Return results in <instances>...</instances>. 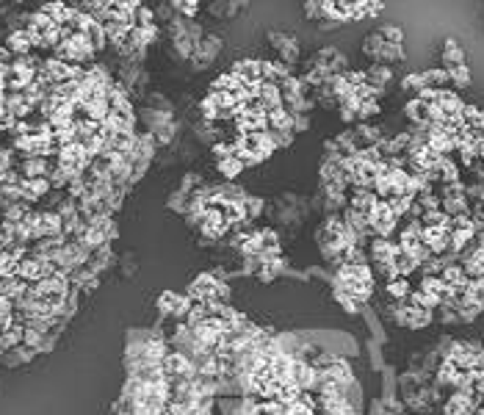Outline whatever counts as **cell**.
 <instances>
[{"label": "cell", "instance_id": "obj_20", "mask_svg": "<svg viewBox=\"0 0 484 415\" xmlns=\"http://www.w3.org/2000/svg\"><path fill=\"white\" fill-rule=\"evenodd\" d=\"M263 205H266V199H261V196H247V199H244V211H247V219H250V222H252L255 216L263 214Z\"/></svg>", "mask_w": 484, "mask_h": 415}, {"label": "cell", "instance_id": "obj_1", "mask_svg": "<svg viewBox=\"0 0 484 415\" xmlns=\"http://www.w3.org/2000/svg\"><path fill=\"white\" fill-rule=\"evenodd\" d=\"M269 45L280 53V61L288 64V67H294L299 61V56H302L299 39L294 34H288V31H269Z\"/></svg>", "mask_w": 484, "mask_h": 415}, {"label": "cell", "instance_id": "obj_15", "mask_svg": "<svg viewBox=\"0 0 484 415\" xmlns=\"http://www.w3.org/2000/svg\"><path fill=\"white\" fill-rule=\"evenodd\" d=\"M410 291H412V288H410V280H404V277L387 283V294H390L393 302H404V299L410 296Z\"/></svg>", "mask_w": 484, "mask_h": 415}, {"label": "cell", "instance_id": "obj_8", "mask_svg": "<svg viewBox=\"0 0 484 415\" xmlns=\"http://www.w3.org/2000/svg\"><path fill=\"white\" fill-rule=\"evenodd\" d=\"M437 105L443 108L445 117H459L462 108H465V103L459 100V94H456V92H448V89H443V92L437 94Z\"/></svg>", "mask_w": 484, "mask_h": 415}, {"label": "cell", "instance_id": "obj_25", "mask_svg": "<svg viewBox=\"0 0 484 415\" xmlns=\"http://www.w3.org/2000/svg\"><path fill=\"white\" fill-rule=\"evenodd\" d=\"M305 17L321 23V3H305Z\"/></svg>", "mask_w": 484, "mask_h": 415}, {"label": "cell", "instance_id": "obj_12", "mask_svg": "<svg viewBox=\"0 0 484 415\" xmlns=\"http://www.w3.org/2000/svg\"><path fill=\"white\" fill-rule=\"evenodd\" d=\"M216 169H219V174H221V177L235 180L241 172H244V163H241L235 155H230V158H224V161H216Z\"/></svg>", "mask_w": 484, "mask_h": 415}, {"label": "cell", "instance_id": "obj_3", "mask_svg": "<svg viewBox=\"0 0 484 415\" xmlns=\"http://www.w3.org/2000/svg\"><path fill=\"white\" fill-rule=\"evenodd\" d=\"M191 305H194V302H191L185 294H172V291H166V294L158 296V310H161V316L185 318L188 310H191Z\"/></svg>", "mask_w": 484, "mask_h": 415}, {"label": "cell", "instance_id": "obj_21", "mask_svg": "<svg viewBox=\"0 0 484 415\" xmlns=\"http://www.w3.org/2000/svg\"><path fill=\"white\" fill-rule=\"evenodd\" d=\"M401 89L404 92H421V89H426V83H423V72H410L404 81H401Z\"/></svg>", "mask_w": 484, "mask_h": 415}, {"label": "cell", "instance_id": "obj_13", "mask_svg": "<svg viewBox=\"0 0 484 415\" xmlns=\"http://www.w3.org/2000/svg\"><path fill=\"white\" fill-rule=\"evenodd\" d=\"M382 48H385V42H382V37H379V34H368V37L363 39V56L374 59V64L379 61V53H382Z\"/></svg>", "mask_w": 484, "mask_h": 415}, {"label": "cell", "instance_id": "obj_5", "mask_svg": "<svg viewBox=\"0 0 484 415\" xmlns=\"http://www.w3.org/2000/svg\"><path fill=\"white\" fill-rule=\"evenodd\" d=\"M255 105L263 111V114H272L277 108H283V97H280V86L277 83H261L258 89V100Z\"/></svg>", "mask_w": 484, "mask_h": 415}, {"label": "cell", "instance_id": "obj_6", "mask_svg": "<svg viewBox=\"0 0 484 415\" xmlns=\"http://www.w3.org/2000/svg\"><path fill=\"white\" fill-rule=\"evenodd\" d=\"M476 407H478V401H476L473 396H467V393L456 390V393H454V396L445 401L443 415H473V412H476Z\"/></svg>", "mask_w": 484, "mask_h": 415}, {"label": "cell", "instance_id": "obj_17", "mask_svg": "<svg viewBox=\"0 0 484 415\" xmlns=\"http://www.w3.org/2000/svg\"><path fill=\"white\" fill-rule=\"evenodd\" d=\"M448 83H454L456 89H467L470 86V70H467V64L448 70Z\"/></svg>", "mask_w": 484, "mask_h": 415}, {"label": "cell", "instance_id": "obj_22", "mask_svg": "<svg viewBox=\"0 0 484 415\" xmlns=\"http://www.w3.org/2000/svg\"><path fill=\"white\" fill-rule=\"evenodd\" d=\"M374 117H379V103L376 100H368V103H360V108H357V119H374Z\"/></svg>", "mask_w": 484, "mask_h": 415}, {"label": "cell", "instance_id": "obj_18", "mask_svg": "<svg viewBox=\"0 0 484 415\" xmlns=\"http://www.w3.org/2000/svg\"><path fill=\"white\" fill-rule=\"evenodd\" d=\"M172 9L183 17V20H194L199 14V3L196 0H177V3H172Z\"/></svg>", "mask_w": 484, "mask_h": 415}, {"label": "cell", "instance_id": "obj_23", "mask_svg": "<svg viewBox=\"0 0 484 415\" xmlns=\"http://www.w3.org/2000/svg\"><path fill=\"white\" fill-rule=\"evenodd\" d=\"M210 152H213V161H224V158L232 155V144L230 141H213Z\"/></svg>", "mask_w": 484, "mask_h": 415}, {"label": "cell", "instance_id": "obj_24", "mask_svg": "<svg viewBox=\"0 0 484 415\" xmlns=\"http://www.w3.org/2000/svg\"><path fill=\"white\" fill-rule=\"evenodd\" d=\"M307 128H310V117H307V114H296V117H294V125H291L294 136L302 133V130H307Z\"/></svg>", "mask_w": 484, "mask_h": 415}, {"label": "cell", "instance_id": "obj_4", "mask_svg": "<svg viewBox=\"0 0 484 415\" xmlns=\"http://www.w3.org/2000/svg\"><path fill=\"white\" fill-rule=\"evenodd\" d=\"M399 255H401V250H399V244H393L390 239H374V241L368 244V258L374 261V266L393 263Z\"/></svg>", "mask_w": 484, "mask_h": 415}, {"label": "cell", "instance_id": "obj_19", "mask_svg": "<svg viewBox=\"0 0 484 415\" xmlns=\"http://www.w3.org/2000/svg\"><path fill=\"white\" fill-rule=\"evenodd\" d=\"M393 266H396L399 277H404V280H407V277H410V274H412V272L418 269V263H415V261H412L410 255H404V252H401V255H399V258L393 261Z\"/></svg>", "mask_w": 484, "mask_h": 415}, {"label": "cell", "instance_id": "obj_2", "mask_svg": "<svg viewBox=\"0 0 484 415\" xmlns=\"http://www.w3.org/2000/svg\"><path fill=\"white\" fill-rule=\"evenodd\" d=\"M219 53H221V37L205 34L202 42H196V48H194L191 67H194V70H205V67H210V64L219 59Z\"/></svg>", "mask_w": 484, "mask_h": 415}, {"label": "cell", "instance_id": "obj_16", "mask_svg": "<svg viewBox=\"0 0 484 415\" xmlns=\"http://www.w3.org/2000/svg\"><path fill=\"white\" fill-rule=\"evenodd\" d=\"M376 34L382 37L385 45H396V48H401V42H404V31H401L399 26H382Z\"/></svg>", "mask_w": 484, "mask_h": 415}, {"label": "cell", "instance_id": "obj_7", "mask_svg": "<svg viewBox=\"0 0 484 415\" xmlns=\"http://www.w3.org/2000/svg\"><path fill=\"white\" fill-rule=\"evenodd\" d=\"M365 78H368V86H374L376 92H385V86L393 81V70L385 64H374L371 70H365Z\"/></svg>", "mask_w": 484, "mask_h": 415}, {"label": "cell", "instance_id": "obj_14", "mask_svg": "<svg viewBox=\"0 0 484 415\" xmlns=\"http://www.w3.org/2000/svg\"><path fill=\"white\" fill-rule=\"evenodd\" d=\"M423 83L429 86V89H437V92H443V86L448 83V70H426L423 72Z\"/></svg>", "mask_w": 484, "mask_h": 415}, {"label": "cell", "instance_id": "obj_11", "mask_svg": "<svg viewBox=\"0 0 484 415\" xmlns=\"http://www.w3.org/2000/svg\"><path fill=\"white\" fill-rule=\"evenodd\" d=\"M244 9H247V3H210V6H208V12H210L213 17H219V20H230V17L241 14Z\"/></svg>", "mask_w": 484, "mask_h": 415}, {"label": "cell", "instance_id": "obj_10", "mask_svg": "<svg viewBox=\"0 0 484 415\" xmlns=\"http://www.w3.org/2000/svg\"><path fill=\"white\" fill-rule=\"evenodd\" d=\"M404 114H407V119H410L415 128L429 130V122H426V105H423L418 97H412V100L404 105Z\"/></svg>", "mask_w": 484, "mask_h": 415}, {"label": "cell", "instance_id": "obj_9", "mask_svg": "<svg viewBox=\"0 0 484 415\" xmlns=\"http://www.w3.org/2000/svg\"><path fill=\"white\" fill-rule=\"evenodd\" d=\"M443 64H445V70H454V67H462V64H465V50H462L454 39H445V42H443Z\"/></svg>", "mask_w": 484, "mask_h": 415}]
</instances>
